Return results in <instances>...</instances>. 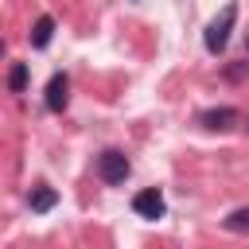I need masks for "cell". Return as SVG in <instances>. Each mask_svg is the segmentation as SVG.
Returning a JSON list of instances; mask_svg holds the SVG:
<instances>
[{
  "instance_id": "obj_1",
  "label": "cell",
  "mask_w": 249,
  "mask_h": 249,
  "mask_svg": "<svg viewBox=\"0 0 249 249\" xmlns=\"http://www.w3.org/2000/svg\"><path fill=\"white\" fill-rule=\"evenodd\" d=\"M233 23H237V4H226V8H222V12H218L210 23H206V35H202V43H206V51H210V54H222V51H226Z\"/></svg>"
},
{
  "instance_id": "obj_2",
  "label": "cell",
  "mask_w": 249,
  "mask_h": 249,
  "mask_svg": "<svg viewBox=\"0 0 249 249\" xmlns=\"http://www.w3.org/2000/svg\"><path fill=\"white\" fill-rule=\"evenodd\" d=\"M128 171H132V163H128V156H124L121 148H105V152L97 156V175H101L109 187H121V183L128 179Z\"/></svg>"
},
{
  "instance_id": "obj_3",
  "label": "cell",
  "mask_w": 249,
  "mask_h": 249,
  "mask_svg": "<svg viewBox=\"0 0 249 249\" xmlns=\"http://www.w3.org/2000/svg\"><path fill=\"white\" fill-rule=\"evenodd\" d=\"M132 210H136L140 218H148V222H156V218H163V210H167V202H163V195H160V187H144V191H136V198H132Z\"/></svg>"
},
{
  "instance_id": "obj_4",
  "label": "cell",
  "mask_w": 249,
  "mask_h": 249,
  "mask_svg": "<svg viewBox=\"0 0 249 249\" xmlns=\"http://www.w3.org/2000/svg\"><path fill=\"white\" fill-rule=\"evenodd\" d=\"M70 105V78L58 70V74H51V82H47V109L51 113H62Z\"/></svg>"
},
{
  "instance_id": "obj_5",
  "label": "cell",
  "mask_w": 249,
  "mask_h": 249,
  "mask_svg": "<svg viewBox=\"0 0 249 249\" xmlns=\"http://www.w3.org/2000/svg\"><path fill=\"white\" fill-rule=\"evenodd\" d=\"M198 124H202V128H210V132H226V128H233V124H237V109H230V105L202 109V113H198Z\"/></svg>"
},
{
  "instance_id": "obj_6",
  "label": "cell",
  "mask_w": 249,
  "mask_h": 249,
  "mask_svg": "<svg viewBox=\"0 0 249 249\" xmlns=\"http://www.w3.org/2000/svg\"><path fill=\"white\" fill-rule=\"evenodd\" d=\"M54 202H58V191H54V187H47V183L31 187V195H27V206H31L35 214H47Z\"/></svg>"
},
{
  "instance_id": "obj_7",
  "label": "cell",
  "mask_w": 249,
  "mask_h": 249,
  "mask_svg": "<svg viewBox=\"0 0 249 249\" xmlns=\"http://www.w3.org/2000/svg\"><path fill=\"white\" fill-rule=\"evenodd\" d=\"M51 35H54V16H39V19L31 23V35H27V39H31V47L43 51V47L51 43Z\"/></svg>"
},
{
  "instance_id": "obj_8",
  "label": "cell",
  "mask_w": 249,
  "mask_h": 249,
  "mask_svg": "<svg viewBox=\"0 0 249 249\" xmlns=\"http://www.w3.org/2000/svg\"><path fill=\"white\" fill-rule=\"evenodd\" d=\"M8 89H12V93H23V89H27V62H12V70H8Z\"/></svg>"
},
{
  "instance_id": "obj_9",
  "label": "cell",
  "mask_w": 249,
  "mask_h": 249,
  "mask_svg": "<svg viewBox=\"0 0 249 249\" xmlns=\"http://www.w3.org/2000/svg\"><path fill=\"white\" fill-rule=\"evenodd\" d=\"M226 230H233V233H249V206L233 210V214L226 218Z\"/></svg>"
},
{
  "instance_id": "obj_10",
  "label": "cell",
  "mask_w": 249,
  "mask_h": 249,
  "mask_svg": "<svg viewBox=\"0 0 249 249\" xmlns=\"http://www.w3.org/2000/svg\"><path fill=\"white\" fill-rule=\"evenodd\" d=\"M245 74H249V62H233V66H226V78H230V82H241Z\"/></svg>"
},
{
  "instance_id": "obj_11",
  "label": "cell",
  "mask_w": 249,
  "mask_h": 249,
  "mask_svg": "<svg viewBox=\"0 0 249 249\" xmlns=\"http://www.w3.org/2000/svg\"><path fill=\"white\" fill-rule=\"evenodd\" d=\"M245 51H249V35H245Z\"/></svg>"
},
{
  "instance_id": "obj_12",
  "label": "cell",
  "mask_w": 249,
  "mask_h": 249,
  "mask_svg": "<svg viewBox=\"0 0 249 249\" xmlns=\"http://www.w3.org/2000/svg\"><path fill=\"white\" fill-rule=\"evenodd\" d=\"M0 54H4V39H0Z\"/></svg>"
},
{
  "instance_id": "obj_13",
  "label": "cell",
  "mask_w": 249,
  "mask_h": 249,
  "mask_svg": "<svg viewBox=\"0 0 249 249\" xmlns=\"http://www.w3.org/2000/svg\"><path fill=\"white\" fill-rule=\"evenodd\" d=\"M245 132H249V121H245Z\"/></svg>"
}]
</instances>
